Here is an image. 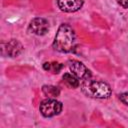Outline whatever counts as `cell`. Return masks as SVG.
I'll use <instances>...</instances> for the list:
<instances>
[{"label": "cell", "instance_id": "6da1fadb", "mask_svg": "<svg viewBox=\"0 0 128 128\" xmlns=\"http://www.w3.org/2000/svg\"><path fill=\"white\" fill-rule=\"evenodd\" d=\"M76 44L77 38L74 29L67 23L61 24L52 44L54 50L60 53H70L76 48Z\"/></svg>", "mask_w": 128, "mask_h": 128}, {"label": "cell", "instance_id": "7a4b0ae2", "mask_svg": "<svg viewBox=\"0 0 128 128\" xmlns=\"http://www.w3.org/2000/svg\"><path fill=\"white\" fill-rule=\"evenodd\" d=\"M80 88L83 94L94 99H108L112 93V90L107 83L99 80H92L90 78L83 80Z\"/></svg>", "mask_w": 128, "mask_h": 128}, {"label": "cell", "instance_id": "3957f363", "mask_svg": "<svg viewBox=\"0 0 128 128\" xmlns=\"http://www.w3.org/2000/svg\"><path fill=\"white\" fill-rule=\"evenodd\" d=\"M62 103L54 98H47L43 101H41L39 106V111L42 114V116L46 118L54 117L56 115H59L62 111Z\"/></svg>", "mask_w": 128, "mask_h": 128}, {"label": "cell", "instance_id": "277c9868", "mask_svg": "<svg viewBox=\"0 0 128 128\" xmlns=\"http://www.w3.org/2000/svg\"><path fill=\"white\" fill-rule=\"evenodd\" d=\"M28 30L32 34H35L37 36H43L49 31V22L44 18L36 17L30 21Z\"/></svg>", "mask_w": 128, "mask_h": 128}, {"label": "cell", "instance_id": "5b68a950", "mask_svg": "<svg viewBox=\"0 0 128 128\" xmlns=\"http://www.w3.org/2000/svg\"><path fill=\"white\" fill-rule=\"evenodd\" d=\"M69 69L71 73L77 76L81 80H86L91 78V71L80 61L78 60H70L68 62Z\"/></svg>", "mask_w": 128, "mask_h": 128}, {"label": "cell", "instance_id": "8992f818", "mask_svg": "<svg viewBox=\"0 0 128 128\" xmlns=\"http://www.w3.org/2000/svg\"><path fill=\"white\" fill-rule=\"evenodd\" d=\"M83 0H58L57 5L59 9L63 12L73 13L80 10L83 6Z\"/></svg>", "mask_w": 128, "mask_h": 128}, {"label": "cell", "instance_id": "52a82bcc", "mask_svg": "<svg viewBox=\"0 0 128 128\" xmlns=\"http://www.w3.org/2000/svg\"><path fill=\"white\" fill-rule=\"evenodd\" d=\"M4 49L9 57H17L22 53L23 46L17 39H11L6 43Z\"/></svg>", "mask_w": 128, "mask_h": 128}, {"label": "cell", "instance_id": "ba28073f", "mask_svg": "<svg viewBox=\"0 0 128 128\" xmlns=\"http://www.w3.org/2000/svg\"><path fill=\"white\" fill-rule=\"evenodd\" d=\"M79 80L80 79L77 76H75L73 73H65L63 75V82L69 88H73V89L78 88L80 86Z\"/></svg>", "mask_w": 128, "mask_h": 128}, {"label": "cell", "instance_id": "9c48e42d", "mask_svg": "<svg viewBox=\"0 0 128 128\" xmlns=\"http://www.w3.org/2000/svg\"><path fill=\"white\" fill-rule=\"evenodd\" d=\"M62 68H63V65L61 63H58V62H45L43 64V69L44 70L52 72L54 74L59 73Z\"/></svg>", "mask_w": 128, "mask_h": 128}, {"label": "cell", "instance_id": "30bf717a", "mask_svg": "<svg viewBox=\"0 0 128 128\" xmlns=\"http://www.w3.org/2000/svg\"><path fill=\"white\" fill-rule=\"evenodd\" d=\"M42 92L46 96L51 97V98H55V97L59 96V94H60L59 88L56 86H53V85H44L42 87Z\"/></svg>", "mask_w": 128, "mask_h": 128}, {"label": "cell", "instance_id": "8fae6325", "mask_svg": "<svg viewBox=\"0 0 128 128\" xmlns=\"http://www.w3.org/2000/svg\"><path fill=\"white\" fill-rule=\"evenodd\" d=\"M119 99H120V101H121L123 104H125V105L128 106V91L121 93V94L119 95Z\"/></svg>", "mask_w": 128, "mask_h": 128}, {"label": "cell", "instance_id": "7c38bea8", "mask_svg": "<svg viewBox=\"0 0 128 128\" xmlns=\"http://www.w3.org/2000/svg\"><path fill=\"white\" fill-rule=\"evenodd\" d=\"M117 3L124 9H128V0H116Z\"/></svg>", "mask_w": 128, "mask_h": 128}]
</instances>
